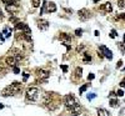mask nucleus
<instances>
[{
  "label": "nucleus",
  "instance_id": "nucleus-1",
  "mask_svg": "<svg viewBox=\"0 0 125 116\" xmlns=\"http://www.w3.org/2000/svg\"><path fill=\"white\" fill-rule=\"evenodd\" d=\"M20 90H21V84L19 81H14L13 84H10L9 86H6V88L1 91V95L3 96H11V95L18 94Z\"/></svg>",
  "mask_w": 125,
  "mask_h": 116
},
{
  "label": "nucleus",
  "instance_id": "nucleus-2",
  "mask_svg": "<svg viewBox=\"0 0 125 116\" xmlns=\"http://www.w3.org/2000/svg\"><path fill=\"white\" fill-rule=\"evenodd\" d=\"M39 90L36 88H29L26 90V94H25V97L28 101H30V102H34V101H36L39 99Z\"/></svg>",
  "mask_w": 125,
  "mask_h": 116
},
{
  "label": "nucleus",
  "instance_id": "nucleus-3",
  "mask_svg": "<svg viewBox=\"0 0 125 116\" xmlns=\"http://www.w3.org/2000/svg\"><path fill=\"white\" fill-rule=\"evenodd\" d=\"M59 39H60V41L63 42V45H65L68 48V50L70 49V42H71V38L66 34V33H61L60 36H59Z\"/></svg>",
  "mask_w": 125,
  "mask_h": 116
},
{
  "label": "nucleus",
  "instance_id": "nucleus-4",
  "mask_svg": "<svg viewBox=\"0 0 125 116\" xmlns=\"http://www.w3.org/2000/svg\"><path fill=\"white\" fill-rule=\"evenodd\" d=\"M64 104H65V106L66 107H73L76 102H75V97L71 95V94H69V95H65L64 96Z\"/></svg>",
  "mask_w": 125,
  "mask_h": 116
},
{
  "label": "nucleus",
  "instance_id": "nucleus-5",
  "mask_svg": "<svg viewBox=\"0 0 125 116\" xmlns=\"http://www.w3.org/2000/svg\"><path fill=\"white\" fill-rule=\"evenodd\" d=\"M99 50L101 51V54L104 55L106 59H109V60H111L113 59V53L110 51V50L105 46V45H100V48H99Z\"/></svg>",
  "mask_w": 125,
  "mask_h": 116
},
{
  "label": "nucleus",
  "instance_id": "nucleus-6",
  "mask_svg": "<svg viewBox=\"0 0 125 116\" xmlns=\"http://www.w3.org/2000/svg\"><path fill=\"white\" fill-rule=\"evenodd\" d=\"M79 18H80V20H88L90 18V11L88 10V9H81V10H79Z\"/></svg>",
  "mask_w": 125,
  "mask_h": 116
},
{
  "label": "nucleus",
  "instance_id": "nucleus-7",
  "mask_svg": "<svg viewBox=\"0 0 125 116\" xmlns=\"http://www.w3.org/2000/svg\"><path fill=\"white\" fill-rule=\"evenodd\" d=\"M15 62H16V59H15L13 55H11V56L9 55V56L5 59V64L8 65V66H10V68H14V66H15Z\"/></svg>",
  "mask_w": 125,
  "mask_h": 116
},
{
  "label": "nucleus",
  "instance_id": "nucleus-8",
  "mask_svg": "<svg viewBox=\"0 0 125 116\" xmlns=\"http://www.w3.org/2000/svg\"><path fill=\"white\" fill-rule=\"evenodd\" d=\"M36 74H38V76L40 79H48L49 75H50V72L45 71V70H41V69H38V70H36Z\"/></svg>",
  "mask_w": 125,
  "mask_h": 116
},
{
  "label": "nucleus",
  "instance_id": "nucleus-9",
  "mask_svg": "<svg viewBox=\"0 0 125 116\" xmlns=\"http://www.w3.org/2000/svg\"><path fill=\"white\" fill-rule=\"evenodd\" d=\"M6 10H8V13H10V14H15V13H18V10H19V8H18V5H15V4H8L6 5Z\"/></svg>",
  "mask_w": 125,
  "mask_h": 116
},
{
  "label": "nucleus",
  "instance_id": "nucleus-10",
  "mask_svg": "<svg viewBox=\"0 0 125 116\" xmlns=\"http://www.w3.org/2000/svg\"><path fill=\"white\" fill-rule=\"evenodd\" d=\"M80 111H81V107H80V105H78V104H75L71 107V115L73 116H78L80 114Z\"/></svg>",
  "mask_w": 125,
  "mask_h": 116
},
{
  "label": "nucleus",
  "instance_id": "nucleus-11",
  "mask_svg": "<svg viewBox=\"0 0 125 116\" xmlns=\"http://www.w3.org/2000/svg\"><path fill=\"white\" fill-rule=\"evenodd\" d=\"M38 26H39V29H41V30H45V29H48V26H49V23L46 20H40L38 23Z\"/></svg>",
  "mask_w": 125,
  "mask_h": 116
},
{
  "label": "nucleus",
  "instance_id": "nucleus-12",
  "mask_svg": "<svg viewBox=\"0 0 125 116\" xmlns=\"http://www.w3.org/2000/svg\"><path fill=\"white\" fill-rule=\"evenodd\" d=\"M48 11L49 13H55L56 11V5L53 3V1H50V3H48Z\"/></svg>",
  "mask_w": 125,
  "mask_h": 116
},
{
  "label": "nucleus",
  "instance_id": "nucleus-13",
  "mask_svg": "<svg viewBox=\"0 0 125 116\" xmlns=\"http://www.w3.org/2000/svg\"><path fill=\"white\" fill-rule=\"evenodd\" d=\"M101 9H103V10H105L106 13H110V11L113 10V6H111V4H110V3H105L104 5L101 6Z\"/></svg>",
  "mask_w": 125,
  "mask_h": 116
},
{
  "label": "nucleus",
  "instance_id": "nucleus-14",
  "mask_svg": "<svg viewBox=\"0 0 125 116\" xmlns=\"http://www.w3.org/2000/svg\"><path fill=\"white\" fill-rule=\"evenodd\" d=\"M98 116H110L109 112L106 110H104V109H99L98 110Z\"/></svg>",
  "mask_w": 125,
  "mask_h": 116
},
{
  "label": "nucleus",
  "instance_id": "nucleus-15",
  "mask_svg": "<svg viewBox=\"0 0 125 116\" xmlns=\"http://www.w3.org/2000/svg\"><path fill=\"white\" fill-rule=\"evenodd\" d=\"M31 33H23V38L28 41V42H30L31 41V35H30Z\"/></svg>",
  "mask_w": 125,
  "mask_h": 116
},
{
  "label": "nucleus",
  "instance_id": "nucleus-16",
  "mask_svg": "<svg viewBox=\"0 0 125 116\" xmlns=\"http://www.w3.org/2000/svg\"><path fill=\"white\" fill-rule=\"evenodd\" d=\"M84 61H85V62L91 61V55H90L89 53H84Z\"/></svg>",
  "mask_w": 125,
  "mask_h": 116
},
{
  "label": "nucleus",
  "instance_id": "nucleus-17",
  "mask_svg": "<svg viewBox=\"0 0 125 116\" xmlns=\"http://www.w3.org/2000/svg\"><path fill=\"white\" fill-rule=\"evenodd\" d=\"M81 72H83V69H81V68H76V70H75V76H76V77H81Z\"/></svg>",
  "mask_w": 125,
  "mask_h": 116
},
{
  "label": "nucleus",
  "instance_id": "nucleus-18",
  "mask_svg": "<svg viewBox=\"0 0 125 116\" xmlns=\"http://www.w3.org/2000/svg\"><path fill=\"white\" fill-rule=\"evenodd\" d=\"M118 104H119V102H118V100H115V99L110 100V106H111V107H116Z\"/></svg>",
  "mask_w": 125,
  "mask_h": 116
},
{
  "label": "nucleus",
  "instance_id": "nucleus-19",
  "mask_svg": "<svg viewBox=\"0 0 125 116\" xmlns=\"http://www.w3.org/2000/svg\"><path fill=\"white\" fill-rule=\"evenodd\" d=\"M3 34H5L6 35V38H8V36H10L11 35V29H8V27H5L4 29V33Z\"/></svg>",
  "mask_w": 125,
  "mask_h": 116
},
{
  "label": "nucleus",
  "instance_id": "nucleus-20",
  "mask_svg": "<svg viewBox=\"0 0 125 116\" xmlns=\"http://www.w3.org/2000/svg\"><path fill=\"white\" fill-rule=\"evenodd\" d=\"M88 88H89V84H85V85H83V86H81V88H80V90H79V92H80V94H83V92H84V91H85V90H86Z\"/></svg>",
  "mask_w": 125,
  "mask_h": 116
},
{
  "label": "nucleus",
  "instance_id": "nucleus-21",
  "mask_svg": "<svg viewBox=\"0 0 125 116\" xmlns=\"http://www.w3.org/2000/svg\"><path fill=\"white\" fill-rule=\"evenodd\" d=\"M46 5H48V3H46V1H44V3L41 4V10H40V15H41V14H43L44 11H45V9H46Z\"/></svg>",
  "mask_w": 125,
  "mask_h": 116
},
{
  "label": "nucleus",
  "instance_id": "nucleus-22",
  "mask_svg": "<svg viewBox=\"0 0 125 116\" xmlns=\"http://www.w3.org/2000/svg\"><path fill=\"white\" fill-rule=\"evenodd\" d=\"M31 1H33L34 8H38V6H40V0H31Z\"/></svg>",
  "mask_w": 125,
  "mask_h": 116
},
{
  "label": "nucleus",
  "instance_id": "nucleus-23",
  "mask_svg": "<svg viewBox=\"0 0 125 116\" xmlns=\"http://www.w3.org/2000/svg\"><path fill=\"white\" fill-rule=\"evenodd\" d=\"M118 5H119L120 9H123L124 5H125V4H124V0H118Z\"/></svg>",
  "mask_w": 125,
  "mask_h": 116
},
{
  "label": "nucleus",
  "instance_id": "nucleus-24",
  "mask_svg": "<svg viewBox=\"0 0 125 116\" xmlns=\"http://www.w3.org/2000/svg\"><path fill=\"white\" fill-rule=\"evenodd\" d=\"M81 34H83L81 29H76V30H75V35H76V36H81Z\"/></svg>",
  "mask_w": 125,
  "mask_h": 116
},
{
  "label": "nucleus",
  "instance_id": "nucleus-25",
  "mask_svg": "<svg viewBox=\"0 0 125 116\" xmlns=\"http://www.w3.org/2000/svg\"><path fill=\"white\" fill-rule=\"evenodd\" d=\"M13 71H14V74H19V72H20V69H19L18 66H14V68H13Z\"/></svg>",
  "mask_w": 125,
  "mask_h": 116
},
{
  "label": "nucleus",
  "instance_id": "nucleus-26",
  "mask_svg": "<svg viewBox=\"0 0 125 116\" xmlns=\"http://www.w3.org/2000/svg\"><path fill=\"white\" fill-rule=\"evenodd\" d=\"M123 95H124V91H123V90H118V91H116V96H120V97H121Z\"/></svg>",
  "mask_w": 125,
  "mask_h": 116
},
{
  "label": "nucleus",
  "instance_id": "nucleus-27",
  "mask_svg": "<svg viewBox=\"0 0 125 116\" xmlns=\"http://www.w3.org/2000/svg\"><path fill=\"white\" fill-rule=\"evenodd\" d=\"M94 97H96V95H95V94H89V95H88V99H89V100H93Z\"/></svg>",
  "mask_w": 125,
  "mask_h": 116
},
{
  "label": "nucleus",
  "instance_id": "nucleus-28",
  "mask_svg": "<svg viewBox=\"0 0 125 116\" xmlns=\"http://www.w3.org/2000/svg\"><path fill=\"white\" fill-rule=\"evenodd\" d=\"M94 77H95V75H94V74H89V76H88V80L91 81V80H94Z\"/></svg>",
  "mask_w": 125,
  "mask_h": 116
},
{
  "label": "nucleus",
  "instance_id": "nucleus-29",
  "mask_svg": "<svg viewBox=\"0 0 125 116\" xmlns=\"http://www.w3.org/2000/svg\"><path fill=\"white\" fill-rule=\"evenodd\" d=\"M61 70H63L64 72H66V71H68V66H66V65H61Z\"/></svg>",
  "mask_w": 125,
  "mask_h": 116
},
{
  "label": "nucleus",
  "instance_id": "nucleus-30",
  "mask_svg": "<svg viewBox=\"0 0 125 116\" xmlns=\"http://www.w3.org/2000/svg\"><path fill=\"white\" fill-rule=\"evenodd\" d=\"M121 66H123V61H121V60H119V61H118L116 68H121Z\"/></svg>",
  "mask_w": 125,
  "mask_h": 116
},
{
  "label": "nucleus",
  "instance_id": "nucleus-31",
  "mask_svg": "<svg viewBox=\"0 0 125 116\" xmlns=\"http://www.w3.org/2000/svg\"><path fill=\"white\" fill-rule=\"evenodd\" d=\"M110 36H111V38H115V36H116V31H115V30H111V34H110Z\"/></svg>",
  "mask_w": 125,
  "mask_h": 116
},
{
  "label": "nucleus",
  "instance_id": "nucleus-32",
  "mask_svg": "<svg viewBox=\"0 0 125 116\" xmlns=\"http://www.w3.org/2000/svg\"><path fill=\"white\" fill-rule=\"evenodd\" d=\"M120 86L121 88H125V79H123V80L120 81Z\"/></svg>",
  "mask_w": 125,
  "mask_h": 116
},
{
  "label": "nucleus",
  "instance_id": "nucleus-33",
  "mask_svg": "<svg viewBox=\"0 0 125 116\" xmlns=\"http://www.w3.org/2000/svg\"><path fill=\"white\" fill-rule=\"evenodd\" d=\"M23 76H24V81H26V80H28V76H29V75L26 74V72H24V74H23Z\"/></svg>",
  "mask_w": 125,
  "mask_h": 116
},
{
  "label": "nucleus",
  "instance_id": "nucleus-34",
  "mask_svg": "<svg viewBox=\"0 0 125 116\" xmlns=\"http://www.w3.org/2000/svg\"><path fill=\"white\" fill-rule=\"evenodd\" d=\"M0 71H1V72H4V71H5V69H4V66H3V64H1V62H0Z\"/></svg>",
  "mask_w": 125,
  "mask_h": 116
},
{
  "label": "nucleus",
  "instance_id": "nucleus-35",
  "mask_svg": "<svg viewBox=\"0 0 125 116\" xmlns=\"http://www.w3.org/2000/svg\"><path fill=\"white\" fill-rule=\"evenodd\" d=\"M10 20L13 21V23H18V21H19V20H18L16 18H10Z\"/></svg>",
  "mask_w": 125,
  "mask_h": 116
},
{
  "label": "nucleus",
  "instance_id": "nucleus-36",
  "mask_svg": "<svg viewBox=\"0 0 125 116\" xmlns=\"http://www.w3.org/2000/svg\"><path fill=\"white\" fill-rule=\"evenodd\" d=\"M0 39H1V40H3V41H4V40H5V36H3V33H1V34H0Z\"/></svg>",
  "mask_w": 125,
  "mask_h": 116
},
{
  "label": "nucleus",
  "instance_id": "nucleus-37",
  "mask_svg": "<svg viewBox=\"0 0 125 116\" xmlns=\"http://www.w3.org/2000/svg\"><path fill=\"white\" fill-rule=\"evenodd\" d=\"M114 95H116V92H114V91H110V96H114Z\"/></svg>",
  "mask_w": 125,
  "mask_h": 116
},
{
  "label": "nucleus",
  "instance_id": "nucleus-38",
  "mask_svg": "<svg viewBox=\"0 0 125 116\" xmlns=\"http://www.w3.org/2000/svg\"><path fill=\"white\" fill-rule=\"evenodd\" d=\"M119 18H121V19L125 20V14H121V15H119Z\"/></svg>",
  "mask_w": 125,
  "mask_h": 116
},
{
  "label": "nucleus",
  "instance_id": "nucleus-39",
  "mask_svg": "<svg viewBox=\"0 0 125 116\" xmlns=\"http://www.w3.org/2000/svg\"><path fill=\"white\" fill-rule=\"evenodd\" d=\"M0 18H3V11L0 10Z\"/></svg>",
  "mask_w": 125,
  "mask_h": 116
},
{
  "label": "nucleus",
  "instance_id": "nucleus-40",
  "mask_svg": "<svg viewBox=\"0 0 125 116\" xmlns=\"http://www.w3.org/2000/svg\"><path fill=\"white\" fill-rule=\"evenodd\" d=\"M99 1V0H94V3H98Z\"/></svg>",
  "mask_w": 125,
  "mask_h": 116
}]
</instances>
